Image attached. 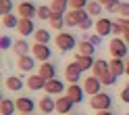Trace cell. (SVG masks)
Returning <instances> with one entry per match:
<instances>
[{
  "label": "cell",
  "mask_w": 129,
  "mask_h": 115,
  "mask_svg": "<svg viewBox=\"0 0 129 115\" xmlns=\"http://www.w3.org/2000/svg\"><path fill=\"white\" fill-rule=\"evenodd\" d=\"M23 86H25V82H21V78H15V75L6 78V88H9V90H13V92H19Z\"/></svg>",
  "instance_id": "25"
},
{
  "label": "cell",
  "mask_w": 129,
  "mask_h": 115,
  "mask_svg": "<svg viewBox=\"0 0 129 115\" xmlns=\"http://www.w3.org/2000/svg\"><path fill=\"white\" fill-rule=\"evenodd\" d=\"M44 90H46L48 94H62V92H64V84H62L60 80L54 78V80H48V82H46V88H44Z\"/></svg>",
  "instance_id": "17"
},
{
  "label": "cell",
  "mask_w": 129,
  "mask_h": 115,
  "mask_svg": "<svg viewBox=\"0 0 129 115\" xmlns=\"http://www.w3.org/2000/svg\"><path fill=\"white\" fill-rule=\"evenodd\" d=\"M112 34H123V27H121V23H119V21L112 25Z\"/></svg>",
  "instance_id": "41"
},
{
  "label": "cell",
  "mask_w": 129,
  "mask_h": 115,
  "mask_svg": "<svg viewBox=\"0 0 129 115\" xmlns=\"http://www.w3.org/2000/svg\"><path fill=\"white\" fill-rule=\"evenodd\" d=\"M17 67L21 71H31L36 67V56H29V54H21L19 61H17Z\"/></svg>",
  "instance_id": "16"
},
{
  "label": "cell",
  "mask_w": 129,
  "mask_h": 115,
  "mask_svg": "<svg viewBox=\"0 0 129 115\" xmlns=\"http://www.w3.org/2000/svg\"><path fill=\"white\" fill-rule=\"evenodd\" d=\"M11 38L9 36H2V38H0V48H2V50H6V48H11Z\"/></svg>",
  "instance_id": "36"
},
{
  "label": "cell",
  "mask_w": 129,
  "mask_h": 115,
  "mask_svg": "<svg viewBox=\"0 0 129 115\" xmlns=\"http://www.w3.org/2000/svg\"><path fill=\"white\" fill-rule=\"evenodd\" d=\"M50 25H52V29H62L67 23H64V15H56V13H52V17H50Z\"/></svg>",
  "instance_id": "27"
},
{
  "label": "cell",
  "mask_w": 129,
  "mask_h": 115,
  "mask_svg": "<svg viewBox=\"0 0 129 115\" xmlns=\"http://www.w3.org/2000/svg\"><path fill=\"white\" fill-rule=\"evenodd\" d=\"M13 48H15V52H17V54L21 56V54H27L31 46H29V44L25 42V40H17V42H15V44H13Z\"/></svg>",
  "instance_id": "28"
},
{
  "label": "cell",
  "mask_w": 129,
  "mask_h": 115,
  "mask_svg": "<svg viewBox=\"0 0 129 115\" xmlns=\"http://www.w3.org/2000/svg\"><path fill=\"white\" fill-rule=\"evenodd\" d=\"M79 42H75L73 34H58L56 36V46L60 48V50H73V48H77Z\"/></svg>",
  "instance_id": "6"
},
{
  "label": "cell",
  "mask_w": 129,
  "mask_h": 115,
  "mask_svg": "<svg viewBox=\"0 0 129 115\" xmlns=\"http://www.w3.org/2000/svg\"><path fill=\"white\" fill-rule=\"evenodd\" d=\"M125 75H129V61H127V65H125Z\"/></svg>",
  "instance_id": "44"
},
{
  "label": "cell",
  "mask_w": 129,
  "mask_h": 115,
  "mask_svg": "<svg viewBox=\"0 0 129 115\" xmlns=\"http://www.w3.org/2000/svg\"><path fill=\"white\" fill-rule=\"evenodd\" d=\"M64 78H67L69 84H77L79 78H81V67H79L77 63H69L67 67H64Z\"/></svg>",
  "instance_id": "9"
},
{
  "label": "cell",
  "mask_w": 129,
  "mask_h": 115,
  "mask_svg": "<svg viewBox=\"0 0 129 115\" xmlns=\"http://www.w3.org/2000/svg\"><path fill=\"white\" fill-rule=\"evenodd\" d=\"M50 17H52V9L50 6H38V19H48L50 21Z\"/></svg>",
  "instance_id": "31"
},
{
  "label": "cell",
  "mask_w": 129,
  "mask_h": 115,
  "mask_svg": "<svg viewBox=\"0 0 129 115\" xmlns=\"http://www.w3.org/2000/svg\"><path fill=\"white\" fill-rule=\"evenodd\" d=\"M73 101H71V98L64 94V96H58L56 98V111L58 113H62V115H67V113H71V109H73Z\"/></svg>",
  "instance_id": "15"
},
{
  "label": "cell",
  "mask_w": 129,
  "mask_h": 115,
  "mask_svg": "<svg viewBox=\"0 0 129 115\" xmlns=\"http://www.w3.org/2000/svg\"><path fill=\"white\" fill-rule=\"evenodd\" d=\"M34 38H36L38 44H48V42H50V34H48L46 29H38L34 34Z\"/></svg>",
  "instance_id": "30"
},
{
  "label": "cell",
  "mask_w": 129,
  "mask_h": 115,
  "mask_svg": "<svg viewBox=\"0 0 129 115\" xmlns=\"http://www.w3.org/2000/svg\"><path fill=\"white\" fill-rule=\"evenodd\" d=\"M85 11H87V15H90V17H100V13H102V4L98 2V0H90Z\"/></svg>",
  "instance_id": "26"
},
{
  "label": "cell",
  "mask_w": 129,
  "mask_h": 115,
  "mask_svg": "<svg viewBox=\"0 0 129 115\" xmlns=\"http://www.w3.org/2000/svg\"><path fill=\"white\" fill-rule=\"evenodd\" d=\"M96 115H112V113H110V111H98Z\"/></svg>",
  "instance_id": "43"
},
{
  "label": "cell",
  "mask_w": 129,
  "mask_h": 115,
  "mask_svg": "<svg viewBox=\"0 0 129 115\" xmlns=\"http://www.w3.org/2000/svg\"><path fill=\"white\" fill-rule=\"evenodd\" d=\"M123 40H125V42L129 44V34H125V36H123Z\"/></svg>",
  "instance_id": "45"
},
{
  "label": "cell",
  "mask_w": 129,
  "mask_h": 115,
  "mask_svg": "<svg viewBox=\"0 0 129 115\" xmlns=\"http://www.w3.org/2000/svg\"><path fill=\"white\" fill-rule=\"evenodd\" d=\"M19 115H29V113H19Z\"/></svg>",
  "instance_id": "46"
},
{
  "label": "cell",
  "mask_w": 129,
  "mask_h": 115,
  "mask_svg": "<svg viewBox=\"0 0 129 115\" xmlns=\"http://www.w3.org/2000/svg\"><path fill=\"white\" fill-rule=\"evenodd\" d=\"M17 13H19V19H34L38 15V6L34 2H29V0H23V2L19 4Z\"/></svg>",
  "instance_id": "5"
},
{
  "label": "cell",
  "mask_w": 129,
  "mask_h": 115,
  "mask_svg": "<svg viewBox=\"0 0 129 115\" xmlns=\"http://www.w3.org/2000/svg\"><path fill=\"white\" fill-rule=\"evenodd\" d=\"M100 88H102V82L96 78V75L85 78V82H83V90H85V94L96 96V94H100Z\"/></svg>",
  "instance_id": "7"
},
{
  "label": "cell",
  "mask_w": 129,
  "mask_h": 115,
  "mask_svg": "<svg viewBox=\"0 0 129 115\" xmlns=\"http://www.w3.org/2000/svg\"><path fill=\"white\" fill-rule=\"evenodd\" d=\"M119 23H121V27H123V36H125V34H129V19L119 17Z\"/></svg>",
  "instance_id": "37"
},
{
  "label": "cell",
  "mask_w": 129,
  "mask_h": 115,
  "mask_svg": "<svg viewBox=\"0 0 129 115\" xmlns=\"http://www.w3.org/2000/svg\"><path fill=\"white\" fill-rule=\"evenodd\" d=\"M25 84H27L29 90H44V88H46V80H44L42 75H36V73H34V75L27 78Z\"/></svg>",
  "instance_id": "18"
},
{
  "label": "cell",
  "mask_w": 129,
  "mask_h": 115,
  "mask_svg": "<svg viewBox=\"0 0 129 115\" xmlns=\"http://www.w3.org/2000/svg\"><path fill=\"white\" fill-rule=\"evenodd\" d=\"M94 44L90 42V40H81V42L77 44V54H83V56H92L94 54Z\"/></svg>",
  "instance_id": "23"
},
{
  "label": "cell",
  "mask_w": 129,
  "mask_h": 115,
  "mask_svg": "<svg viewBox=\"0 0 129 115\" xmlns=\"http://www.w3.org/2000/svg\"><path fill=\"white\" fill-rule=\"evenodd\" d=\"M125 115H129V113H125Z\"/></svg>",
  "instance_id": "47"
},
{
  "label": "cell",
  "mask_w": 129,
  "mask_h": 115,
  "mask_svg": "<svg viewBox=\"0 0 129 115\" xmlns=\"http://www.w3.org/2000/svg\"><path fill=\"white\" fill-rule=\"evenodd\" d=\"M38 107H40V111H42L44 115H48V113L56 111V101H52L50 94H46V96H42V98L38 101Z\"/></svg>",
  "instance_id": "12"
},
{
  "label": "cell",
  "mask_w": 129,
  "mask_h": 115,
  "mask_svg": "<svg viewBox=\"0 0 129 115\" xmlns=\"http://www.w3.org/2000/svg\"><path fill=\"white\" fill-rule=\"evenodd\" d=\"M13 13V2L11 0H0V15H11Z\"/></svg>",
  "instance_id": "32"
},
{
  "label": "cell",
  "mask_w": 129,
  "mask_h": 115,
  "mask_svg": "<svg viewBox=\"0 0 129 115\" xmlns=\"http://www.w3.org/2000/svg\"><path fill=\"white\" fill-rule=\"evenodd\" d=\"M92 71H94V75L98 78L104 86H112V84L117 82V75L110 71V63L104 61V59H98V61H96L94 67H92Z\"/></svg>",
  "instance_id": "1"
},
{
  "label": "cell",
  "mask_w": 129,
  "mask_h": 115,
  "mask_svg": "<svg viewBox=\"0 0 129 115\" xmlns=\"http://www.w3.org/2000/svg\"><path fill=\"white\" fill-rule=\"evenodd\" d=\"M119 17L129 19V2H121V9H119Z\"/></svg>",
  "instance_id": "34"
},
{
  "label": "cell",
  "mask_w": 129,
  "mask_h": 115,
  "mask_svg": "<svg viewBox=\"0 0 129 115\" xmlns=\"http://www.w3.org/2000/svg\"><path fill=\"white\" fill-rule=\"evenodd\" d=\"M50 9H52V13H56V15H67L69 11V0H52V4H50Z\"/></svg>",
  "instance_id": "24"
},
{
  "label": "cell",
  "mask_w": 129,
  "mask_h": 115,
  "mask_svg": "<svg viewBox=\"0 0 129 115\" xmlns=\"http://www.w3.org/2000/svg\"><path fill=\"white\" fill-rule=\"evenodd\" d=\"M110 105H112V98H110L108 94H104V92L92 96V101H90V107L96 109V111H108Z\"/></svg>",
  "instance_id": "3"
},
{
  "label": "cell",
  "mask_w": 129,
  "mask_h": 115,
  "mask_svg": "<svg viewBox=\"0 0 129 115\" xmlns=\"http://www.w3.org/2000/svg\"><path fill=\"white\" fill-rule=\"evenodd\" d=\"M121 101H123V103H129V84L121 90Z\"/></svg>",
  "instance_id": "38"
},
{
  "label": "cell",
  "mask_w": 129,
  "mask_h": 115,
  "mask_svg": "<svg viewBox=\"0 0 129 115\" xmlns=\"http://www.w3.org/2000/svg\"><path fill=\"white\" fill-rule=\"evenodd\" d=\"M98 2H100V4H102V6H108V4H110V2H112V0H98Z\"/></svg>",
  "instance_id": "42"
},
{
  "label": "cell",
  "mask_w": 129,
  "mask_h": 115,
  "mask_svg": "<svg viewBox=\"0 0 129 115\" xmlns=\"http://www.w3.org/2000/svg\"><path fill=\"white\" fill-rule=\"evenodd\" d=\"M87 2L90 0H69V6L71 9H87Z\"/></svg>",
  "instance_id": "33"
},
{
  "label": "cell",
  "mask_w": 129,
  "mask_h": 115,
  "mask_svg": "<svg viewBox=\"0 0 129 115\" xmlns=\"http://www.w3.org/2000/svg\"><path fill=\"white\" fill-rule=\"evenodd\" d=\"M108 50L112 52L115 59H123V56L129 52V50H127V42H125L123 38H112L110 44H108Z\"/></svg>",
  "instance_id": "4"
},
{
  "label": "cell",
  "mask_w": 129,
  "mask_h": 115,
  "mask_svg": "<svg viewBox=\"0 0 129 115\" xmlns=\"http://www.w3.org/2000/svg\"><path fill=\"white\" fill-rule=\"evenodd\" d=\"M2 25L9 27V29L17 27V25H19V17H15L13 13H11V15H4V17H2Z\"/></svg>",
  "instance_id": "29"
},
{
  "label": "cell",
  "mask_w": 129,
  "mask_h": 115,
  "mask_svg": "<svg viewBox=\"0 0 129 115\" xmlns=\"http://www.w3.org/2000/svg\"><path fill=\"white\" fill-rule=\"evenodd\" d=\"M83 94H85L83 86H79V84H69V88H67V96H69L75 105L83 101Z\"/></svg>",
  "instance_id": "11"
},
{
  "label": "cell",
  "mask_w": 129,
  "mask_h": 115,
  "mask_svg": "<svg viewBox=\"0 0 129 115\" xmlns=\"http://www.w3.org/2000/svg\"><path fill=\"white\" fill-rule=\"evenodd\" d=\"M108 63H110V71L115 73L117 78H119V75H125V65H127V63H125L123 59H115V56H112Z\"/></svg>",
  "instance_id": "21"
},
{
  "label": "cell",
  "mask_w": 129,
  "mask_h": 115,
  "mask_svg": "<svg viewBox=\"0 0 129 115\" xmlns=\"http://www.w3.org/2000/svg\"><path fill=\"white\" fill-rule=\"evenodd\" d=\"M17 31L25 38V36H34L36 34V27H34V19H19V25Z\"/></svg>",
  "instance_id": "13"
},
{
  "label": "cell",
  "mask_w": 129,
  "mask_h": 115,
  "mask_svg": "<svg viewBox=\"0 0 129 115\" xmlns=\"http://www.w3.org/2000/svg\"><path fill=\"white\" fill-rule=\"evenodd\" d=\"M75 63L81 67V71H87V69H92L94 67V63H96V59L94 56H83V54H77L75 56Z\"/></svg>",
  "instance_id": "22"
},
{
  "label": "cell",
  "mask_w": 129,
  "mask_h": 115,
  "mask_svg": "<svg viewBox=\"0 0 129 115\" xmlns=\"http://www.w3.org/2000/svg\"><path fill=\"white\" fill-rule=\"evenodd\" d=\"M90 15H87L85 9H71L67 15H64V23H67L69 27H79L81 25V21H85Z\"/></svg>",
  "instance_id": "2"
},
{
  "label": "cell",
  "mask_w": 129,
  "mask_h": 115,
  "mask_svg": "<svg viewBox=\"0 0 129 115\" xmlns=\"http://www.w3.org/2000/svg\"><path fill=\"white\" fill-rule=\"evenodd\" d=\"M17 111L19 113H34V109H36V103L31 101V98H27V96H21V98H17Z\"/></svg>",
  "instance_id": "14"
},
{
  "label": "cell",
  "mask_w": 129,
  "mask_h": 115,
  "mask_svg": "<svg viewBox=\"0 0 129 115\" xmlns=\"http://www.w3.org/2000/svg\"><path fill=\"white\" fill-rule=\"evenodd\" d=\"M112 25H115V23H112L108 17H100L98 21H96V34L98 36H108V34H112Z\"/></svg>",
  "instance_id": "10"
},
{
  "label": "cell",
  "mask_w": 129,
  "mask_h": 115,
  "mask_svg": "<svg viewBox=\"0 0 129 115\" xmlns=\"http://www.w3.org/2000/svg\"><path fill=\"white\" fill-rule=\"evenodd\" d=\"M119 9H121V0H112V2L106 6L108 13H119Z\"/></svg>",
  "instance_id": "35"
},
{
  "label": "cell",
  "mask_w": 129,
  "mask_h": 115,
  "mask_svg": "<svg viewBox=\"0 0 129 115\" xmlns=\"http://www.w3.org/2000/svg\"><path fill=\"white\" fill-rule=\"evenodd\" d=\"M90 42H92L94 46H98V44L102 42V36H98V34H96V36H90Z\"/></svg>",
  "instance_id": "40"
},
{
  "label": "cell",
  "mask_w": 129,
  "mask_h": 115,
  "mask_svg": "<svg viewBox=\"0 0 129 115\" xmlns=\"http://www.w3.org/2000/svg\"><path fill=\"white\" fill-rule=\"evenodd\" d=\"M92 25H94V21H92V19H90V17H87V19H85V21H81V25H79V27H81V29H90V27H92Z\"/></svg>",
  "instance_id": "39"
},
{
  "label": "cell",
  "mask_w": 129,
  "mask_h": 115,
  "mask_svg": "<svg viewBox=\"0 0 129 115\" xmlns=\"http://www.w3.org/2000/svg\"><path fill=\"white\" fill-rule=\"evenodd\" d=\"M31 50H34L36 61H42V63H48V59H50V54H52V50L48 48V44H38V42L31 46Z\"/></svg>",
  "instance_id": "8"
},
{
  "label": "cell",
  "mask_w": 129,
  "mask_h": 115,
  "mask_svg": "<svg viewBox=\"0 0 129 115\" xmlns=\"http://www.w3.org/2000/svg\"><path fill=\"white\" fill-rule=\"evenodd\" d=\"M38 75H42L46 82H48V80H54V78H56V67L50 65V63H42V67L38 69Z\"/></svg>",
  "instance_id": "19"
},
{
  "label": "cell",
  "mask_w": 129,
  "mask_h": 115,
  "mask_svg": "<svg viewBox=\"0 0 129 115\" xmlns=\"http://www.w3.org/2000/svg\"><path fill=\"white\" fill-rule=\"evenodd\" d=\"M17 111V103L13 101V98H2V103H0V113L2 115H15Z\"/></svg>",
  "instance_id": "20"
}]
</instances>
